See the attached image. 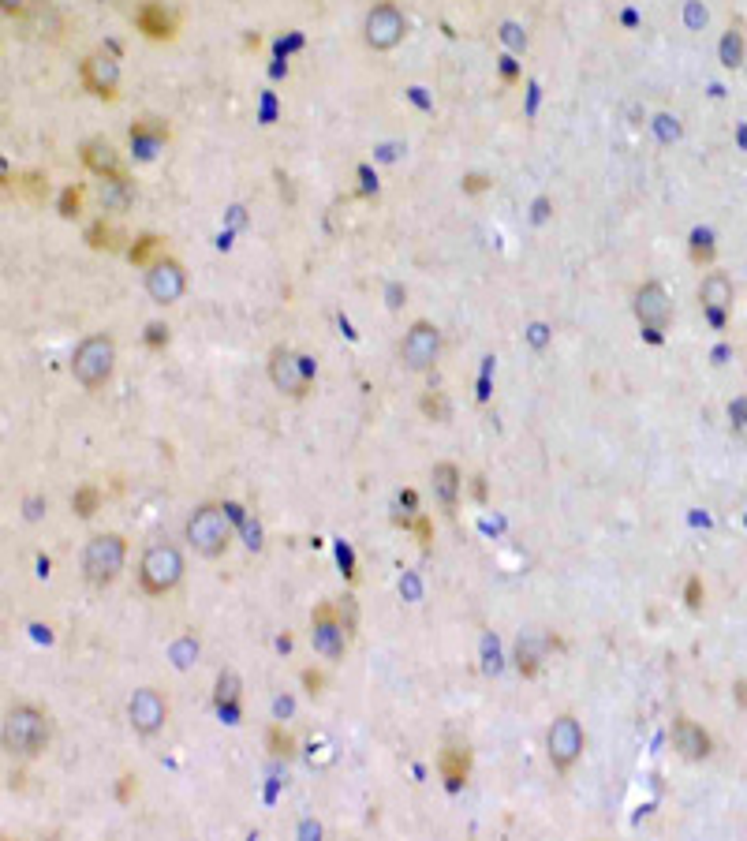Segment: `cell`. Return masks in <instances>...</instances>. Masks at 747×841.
Listing matches in <instances>:
<instances>
[{
	"label": "cell",
	"mask_w": 747,
	"mask_h": 841,
	"mask_svg": "<svg viewBox=\"0 0 747 841\" xmlns=\"http://www.w3.org/2000/svg\"><path fill=\"white\" fill-rule=\"evenodd\" d=\"M49 737H53V729H49V718H45L42 707L15 703L12 711L4 714V748L12 756L19 759L42 756L45 748H49Z\"/></svg>",
	"instance_id": "6da1fadb"
},
{
	"label": "cell",
	"mask_w": 747,
	"mask_h": 841,
	"mask_svg": "<svg viewBox=\"0 0 747 841\" xmlns=\"http://www.w3.org/2000/svg\"><path fill=\"white\" fill-rule=\"evenodd\" d=\"M187 542L195 546L202 557H221L232 542V516L225 505H198L195 513L187 516Z\"/></svg>",
	"instance_id": "7a4b0ae2"
},
{
	"label": "cell",
	"mask_w": 747,
	"mask_h": 841,
	"mask_svg": "<svg viewBox=\"0 0 747 841\" xmlns=\"http://www.w3.org/2000/svg\"><path fill=\"white\" fill-rule=\"evenodd\" d=\"M116 371V341L109 333H94L86 337L75 356H71V374L83 389H101Z\"/></svg>",
	"instance_id": "3957f363"
},
{
	"label": "cell",
	"mask_w": 747,
	"mask_h": 841,
	"mask_svg": "<svg viewBox=\"0 0 747 841\" xmlns=\"http://www.w3.org/2000/svg\"><path fill=\"white\" fill-rule=\"evenodd\" d=\"M184 580V557L169 542H154L139 561V584L146 595H169Z\"/></svg>",
	"instance_id": "277c9868"
},
{
	"label": "cell",
	"mask_w": 747,
	"mask_h": 841,
	"mask_svg": "<svg viewBox=\"0 0 747 841\" xmlns=\"http://www.w3.org/2000/svg\"><path fill=\"white\" fill-rule=\"evenodd\" d=\"M269 382L281 389L284 397H307L314 382V359L311 356H299L292 348L277 344L269 352Z\"/></svg>",
	"instance_id": "5b68a950"
},
{
	"label": "cell",
	"mask_w": 747,
	"mask_h": 841,
	"mask_svg": "<svg viewBox=\"0 0 747 841\" xmlns=\"http://www.w3.org/2000/svg\"><path fill=\"white\" fill-rule=\"evenodd\" d=\"M124 557H127V546L120 535H113V531L109 535H94L83 550V576L94 587H109L120 576V569H124Z\"/></svg>",
	"instance_id": "8992f818"
},
{
	"label": "cell",
	"mask_w": 747,
	"mask_h": 841,
	"mask_svg": "<svg viewBox=\"0 0 747 841\" xmlns=\"http://www.w3.org/2000/svg\"><path fill=\"white\" fill-rule=\"evenodd\" d=\"M404 34H408V19H404V12H400L396 4H389V0L374 4L367 12V19H363V42H367L370 49H378V53L396 49V45L404 42Z\"/></svg>",
	"instance_id": "52a82bcc"
},
{
	"label": "cell",
	"mask_w": 747,
	"mask_h": 841,
	"mask_svg": "<svg viewBox=\"0 0 747 841\" xmlns=\"http://www.w3.org/2000/svg\"><path fill=\"white\" fill-rule=\"evenodd\" d=\"M583 744H587V737H583L579 718H572V714L553 718L550 733H546V756H550L553 770L568 774V770L576 767V759L583 756Z\"/></svg>",
	"instance_id": "ba28073f"
},
{
	"label": "cell",
	"mask_w": 747,
	"mask_h": 841,
	"mask_svg": "<svg viewBox=\"0 0 747 841\" xmlns=\"http://www.w3.org/2000/svg\"><path fill=\"white\" fill-rule=\"evenodd\" d=\"M632 311L639 318V326L650 333V341H658L662 329H669V322H673V300H669L662 281H647V285L635 288Z\"/></svg>",
	"instance_id": "9c48e42d"
},
{
	"label": "cell",
	"mask_w": 747,
	"mask_h": 841,
	"mask_svg": "<svg viewBox=\"0 0 747 841\" xmlns=\"http://www.w3.org/2000/svg\"><path fill=\"white\" fill-rule=\"evenodd\" d=\"M348 640H352V636H348V628H344V621H340V610L333 606V602H322L311 617L314 651H318L322 658H329V662H340L344 651H348Z\"/></svg>",
	"instance_id": "30bf717a"
},
{
	"label": "cell",
	"mask_w": 747,
	"mask_h": 841,
	"mask_svg": "<svg viewBox=\"0 0 747 841\" xmlns=\"http://www.w3.org/2000/svg\"><path fill=\"white\" fill-rule=\"evenodd\" d=\"M437 356H441V329H437L434 322L419 318V322L408 329L404 344H400V363H404L411 374H423L434 367Z\"/></svg>",
	"instance_id": "8fae6325"
},
{
	"label": "cell",
	"mask_w": 747,
	"mask_h": 841,
	"mask_svg": "<svg viewBox=\"0 0 747 841\" xmlns=\"http://www.w3.org/2000/svg\"><path fill=\"white\" fill-rule=\"evenodd\" d=\"M146 292H150V300L161 303V307H172V303H180V296L187 292V273H184V262L180 258H169L161 255L146 270Z\"/></svg>",
	"instance_id": "7c38bea8"
},
{
	"label": "cell",
	"mask_w": 747,
	"mask_h": 841,
	"mask_svg": "<svg viewBox=\"0 0 747 841\" xmlns=\"http://www.w3.org/2000/svg\"><path fill=\"white\" fill-rule=\"evenodd\" d=\"M127 718H131V729H135V733L154 737L157 729L165 726V718H169V703H165V696H161L157 688H139V692L131 696V703H127Z\"/></svg>",
	"instance_id": "4fadbf2b"
},
{
	"label": "cell",
	"mask_w": 747,
	"mask_h": 841,
	"mask_svg": "<svg viewBox=\"0 0 747 841\" xmlns=\"http://www.w3.org/2000/svg\"><path fill=\"white\" fill-rule=\"evenodd\" d=\"M79 79L94 98L116 101V86H120V64L109 53H90L79 64Z\"/></svg>",
	"instance_id": "5bb4252c"
},
{
	"label": "cell",
	"mask_w": 747,
	"mask_h": 841,
	"mask_svg": "<svg viewBox=\"0 0 747 841\" xmlns=\"http://www.w3.org/2000/svg\"><path fill=\"white\" fill-rule=\"evenodd\" d=\"M135 27H139V34L142 38H150V42H172L176 30H180V19H176V12L165 8L161 0H146L139 8V15H135Z\"/></svg>",
	"instance_id": "9a60e30c"
},
{
	"label": "cell",
	"mask_w": 747,
	"mask_h": 841,
	"mask_svg": "<svg viewBox=\"0 0 747 841\" xmlns=\"http://www.w3.org/2000/svg\"><path fill=\"white\" fill-rule=\"evenodd\" d=\"M699 300H703V314L714 322V326H725L729 322V311H733V281L725 273H710L699 288Z\"/></svg>",
	"instance_id": "2e32d148"
},
{
	"label": "cell",
	"mask_w": 747,
	"mask_h": 841,
	"mask_svg": "<svg viewBox=\"0 0 747 841\" xmlns=\"http://www.w3.org/2000/svg\"><path fill=\"white\" fill-rule=\"evenodd\" d=\"M673 748H677L684 759L699 763V759L710 756V733H706L703 726H695L691 718H677V722H673Z\"/></svg>",
	"instance_id": "e0dca14e"
},
{
	"label": "cell",
	"mask_w": 747,
	"mask_h": 841,
	"mask_svg": "<svg viewBox=\"0 0 747 841\" xmlns=\"http://www.w3.org/2000/svg\"><path fill=\"white\" fill-rule=\"evenodd\" d=\"M437 770L449 785V793H460L467 785V774H471V748L467 744H449L441 759H437Z\"/></svg>",
	"instance_id": "ac0fdd59"
},
{
	"label": "cell",
	"mask_w": 747,
	"mask_h": 841,
	"mask_svg": "<svg viewBox=\"0 0 747 841\" xmlns=\"http://www.w3.org/2000/svg\"><path fill=\"white\" fill-rule=\"evenodd\" d=\"M98 202H101V210H105V214H127V210H131V202H135V187H131V180H127V172H120V176H101Z\"/></svg>",
	"instance_id": "d6986e66"
},
{
	"label": "cell",
	"mask_w": 747,
	"mask_h": 841,
	"mask_svg": "<svg viewBox=\"0 0 747 841\" xmlns=\"http://www.w3.org/2000/svg\"><path fill=\"white\" fill-rule=\"evenodd\" d=\"M430 483H434L437 505H441L445 513H452V509H456V501H460V486H464L460 468L449 464V460H441V464H434V471H430Z\"/></svg>",
	"instance_id": "ffe728a7"
},
{
	"label": "cell",
	"mask_w": 747,
	"mask_h": 841,
	"mask_svg": "<svg viewBox=\"0 0 747 841\" xmlns=\"http://www.w3.org/2000/svg\"><path fill=\"white\" fill-rule=\"evenodd\" d=\"M83 165L94 176H120L124 172V165H120V154L113 150V143H105V139H86L83 143Z\"/></svg>",
	"instance_id": "44dd1931"
},
{
	"label": "cell",
	"mask_w": 747,
	"mask_h": 841,
	"mask_svg": "<svg viewBox=\"0 0 747 841\" xmlns=\"http://www.w3.org/2000/svg\"><path fill=\"white\" fill-rule=\"evenodd\" d=\"M240 699H243V688H240V677L232 670H225L221 677H217V688H213V707L221 711V718L225 722H240Z\"/></svg>",
	"instance_id": "7402d4cb"
},
{
	"label": "cell",
	"mask_w": 747,
	"mask_h": 841,
	"mask_svg": "<svg viewBox=\"0 0 747 841\" xmlns=\"http://www.w3.org/2000/svg\"><path fill=\"white\" fill-rule=\"evenodd\" d=\"M127 135H131V146H135V154H139L142 161H150L161 146L169 143V128H165V124H154V120H139V124H131Z\"/></svg>",
	"instance_id": "603a6c76"
},
{
	"label": "cell",
	"mask_w": 747,
	"mask_h": 841,
	"mask_svg": "<svg viewBox=\"0 0 747 841\" xmlns=\"http://www.w3.org/2000/svg\"><path fill=\"white\" fill-rule=\"evenodd\" d=\"M550 647H557V640H550V636H523V640L516 643V670H520L523 677H535L538 666H542V658L550 655Z\"/></svg>",
	"instance_id": "cb8c5ba5"
},
{
	"label": "cell",
	"mask_w": 747,
	"mask_h": 841,
	"mask_svg": "<svg viewBox=\"0 0 747 841\" xmlns=\"http://www.w3.org/2000/svg\"><path fill=\"white\" fill-rule=\"evenodd\" d=\"M23 23H27L30 30H38L42 38H57L60 27H64V23H60V15H57V8H53V4H38V0H34V4L27 8Z\"/></svg>",
	"instance_id": "d4e9b609"
},
{
	"label": "cell",
	"mask_w": 747,
	"mask_h": 841,
	"mask_svg": "<svg viewBox=\"0 0 747 841\" xmlns=\"http://www.w3.org/2000/svg\"><path fill=\"white\" fill-rule=\"evenodd\" d=\"M86 243H90L94 251H109V255H113V251L124 247V232L116 229L109 217H98V221L86 229Z\"/></svg>",
	"instance_id": "484cf974"
},
{
	"label": "cell",
	"mask_w": 747,
	"mask_h": 841,
	"mask_svg": "<svg viewBox=\"0 0 747 841\" xmlns=\"http://www.w3.org/2000/svg\"><path fill=\"white\" fill-rule=\"evenodd\" d=\"M161 251H165V240L161 236H154V232H146V236H139V240L131 243V251H127V258L135 262V266H154L157 258H161Z\"/></svg>",
	"instance_id": "4316f807"
},
{
	"label": "cell",
	"mask_w": 747,
	"mask_h": 841,
	"mask_svg": "<svg viewBox=\"0 0 747 841\" xmlns=\"http://www.w3.org/2000/svg\"><path fill=\"white\" fill-rule=\"evenodd\" d=\"M721 64L725 68H740L744 64V30L740 27L725 30V38H721Z\"/></svg>",
	"instance_id": "83f0119b"
},
{
	"label": "cell",
	"mask_w": 747,
	"mask_h": 841,
	"mask_svg": "<svg viewBox=\"0 0 747 841\" xmlns=\"http://www.w3.org/2000/svg\"><path fill=\"white\" fill-rule=\"evenodd\" d=\"M266 744H269V756H273V759H292V756H296V737H292L288 729H281V726H269Z\"/></svg>",
	"instance_id": "f1b7e54d"
},
{
	"label": "cell",
	"mask_w": 747,
	"mask_h": 841,
	"mask_svg": "<svg viewBox=\"0 0 747 841\" xmlns=\"http://www.w3.org/2000/svg\"><path fill=\"white\" fill-rule=\"evenodd\" d=\"M98 505H101V490H98V486H79V490H75V498H71V513L83 516V520H90V516L98 513Z\"/></svg>",
	"instance_id": "f546056e"
},
{
	"label": "cell",
	"mask_w": 747,
	"mask_h": 841,
	"mask_svg": "<svg viewBox=\"0 0 747 841\" xmlns=\"http://www.w3.org/2000/svg\"><path fill=\"white\" fill-rule=\"evenodd\" d=\"M691 262H695V266H710V262H714V236L706 229L691 232Z\"/></svg>",
	"instance_id": "4dcf8cb0"
},
{
	"label": "cell",
	"mask_w": 747,
	"mask_h": 841,
	"mask_svg": "<svg viewBox=\"0 0 747 841\" xmlns=\"http://www.w3.org/2000/svg\"><path fill=\"white\" fill-rule=\"evenodd\" d=\"M19 191L38 206V202H45V195H49V180H45L42 172H23V176H19Z\"/></svg>",
	"instance_id": "1f68e13d"
},
{
	"label": "cell",
	"mask_w": 747,
	"mask_h": 841,
	"mask_svg": "<svg viewBox=\"0 0 747 841\" xmlns=\"http://www.w3.org/2000/svg\"><path fill=\"white\" fill-rule=\"evenodd\" d=\"M79 214H83V187H64L60 191V217L75 221Z\"/></svg>",
	"instance_id": "d6a6232c"
},
{
	"label": "cell",
	"mask_w": 747,
	"mask_h": 841,
	"mask_svg": "<svg viewBox=\"0 0 747 841\" xmlns=\"http://www.w3.org/2000/svg\"><path fill=\"white\" fill-rule=\"evenodd\" d=\"M423 415H426V419H437V423H445V419H449V400L441 397V393H426V397H423Z\"/></svg>",
	"instance_id": "836d02e7"
},
{
	"label": "cell",
	"mask_w": 747,
	"mask_h": 841,
	"mask_svg": "<svg viewBox=\"0 0 747 841\" xmlns=\"http://www.w3.org/2000/svg\"><path fill=\"white\" fill-rule=\"evenodd\" d=\"M703 599H706L703 580H699V576H691L688 587H684V602H688V610H691V613H699V610H703Z\"/></svg>",
	"instance_id": "e575fe53"
},
{
	"label": "cell",
	"mask_w": 747,
	"mask_h": 841,
	"mask_svg": "<svg viewBox=\"0 0 747 841\" xmlns=\"http://www.w3.org/2000/svg\"><path fill=\"white\" fill-rule=\"evenodd\" d=\"M146 344H150V348H165V344H169V326L150 322V326H146Z\"/></svg>",
	"instance_id": "d590c367"
},
{
	"label": "cell",
	"mask_w": 747,
	"mask_h": 841,
	"mask_svg": "<svg viewBox=\"0 0 747 841\" xmlns=\"http://www.w3.org/2000/svg\"><path fill=\"white\" fill-rule=\"evenodd\" d=\"M337 610H340V621H344V628H348V636H355V602L344 595V602H340Z\"/></svg>",
	"instance_id": "8d00e7d4"
},
{
	"label": "cell",
	"mask_w": 747,
	"mask_h": 841,
	"mask_svg": "<svg viewBox=\"0 0 747 841\" xmlns=\"http://www.w3.org/2000/svg\"><path fill=\"white\" fill-rule=\"evenodd\" d=\"M30 4H34V0H0V8H4V15H12V19H23Z\"/></svg>",
	"instance_id": "74e56055"
},
{
	"label": "cell",
	"mask_w": 747,
	"mask_h": 841,
	"mask_svg": "<svg viewBox=\"0 0 747 841\" xmlns=\"http://www.w3.org/2000/svg\"><path fill=\"white\" fill-rule=\"evenodd\" d=\"M486 187H490V180H486L482 172H471V176L464 180V191H467V195H479V191H486Z\"/></svg>",
	"instance_id": "f35d334b"
},
{
	"label": "cell",
	"mask_w": 747,
	"mask_h": 841,
	"mask_svg": "<svg viewBox=\"0 0 747 841\" xmlns=\"http://www.w3.org/2000/svg\"><path fill=\"white\" fill-rule=\"evenodd\" d=\"M303 685H307V692H311V696H318V692H322V685H325V677L318 670H303Z\"/></svg>",
	"instance_id": "ab89813d"
},
{
	"label": "cell",
	"mask_w": 747,
	"mask_h": 841,
	"mask_svg": "<svg viewBox=\"0 0 747 841\" xmlns=\"http://www.w3.org/2000/svg\"><path fill=\"white\" fill-rule=\"evenodd\" d=\"M482 647H486V673H497V666H501V662H497V640H490V636H486V643H482Z\"/></svg>",
	"instance_id": "60d3db41"
},
{
	"label": "cell",
	"mask_w": 747,
	"mask_h": 841,
	"mask_svg": "<svg viewBox=\"0 0 747 841\" xmlns=\"http://www.w3.org/2000/svg\"><path fill=\"white\" fill-rule=\"evenodd\" d=\"M501 34H505V42H512L516 49H523V45H527V38L520 34V27H516V23H505V30H501Z\"/></svg>",
	"instance_id": "b9f144b4"
},
{
	"label": "cell",
	"mask_w": 747,
	"mask_h": 841,
	"mask_svg": "<svg viewBox=\"0 0 747 841\" xmlns=\"http://www.w3.org/2000/svg\"><path fill=\"white\" fill-rule=\"evenodd\" d=\"M516 64H512V57H501V79H505V83H516Z\"/></svg>",
	"instance_id": "7bdbcfd3"
},
{
	"label": "cell",
	"mask_w": 747,
	"mask_h": 841,
	"mask_svg": "<svg viewBox=\"0 0 747 841\" xmlns=\"http://www.w3.org/2000/svg\"><path fill=\"white\" fill-rule=\"evenodd\" d=\"M337 554H340V565H344V572H348V576H355V569H352V550H348V546L340 542V546H337Z\"/></svg>",
	"instance_id": "ee69618b"
},
{
	"label": "cell",
	"mask_w": 747,
	"mask_h": 841,
	"mask_svg": "<svg viewBox=\"0 0 747 841\" xmlns=\"http://www.w3.org/2000/svg\"><path fill=\"white\" fill-rule=\"evenodd\" d=\"M131 789H135V778H131V774H124V782H120V800L131 797Z\"/></svg>",
	"instance_id": "f6af8a7d"
},
{
	"label": "cell",
	"mask_w": 747,
	"mask_h": 841,
	"mask_svg": "<svg viewBox=\"0 0 747 841\" xmlns=\"http://www.w3.org/2000/svg\"><path fill=\"white\" fill-rule=\"evenodd\" d=\"M531 344H546V326H531Z\"/></svg>",
	"instance_id": "bcb514c9"
},
{
	"label": "cell",
	"mask_w": 747,
	"mask_h": 841,
	"mask_svg": "<svg viewBox=\"0 0 747 841\" xmlns=\"http://www.w3.org/2000/svg\"><path fill=\"white\" fill-rule=\"evenodd\" d=\"M415 501H419L415 498V490H404V494H400V505H408L411 513H415Z\"/></svg>",
	"instance_id": "7dc6e473"
}]
</instances>
